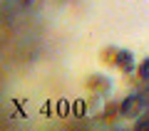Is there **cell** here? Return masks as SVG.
Segmentation results:
<instances>
[{
    "instance_id": "6da1fadb",
    "label": "cell",
    "mask_w": 149,
    "mask_h": 131,
    "mask_svg": "<svg viewBox=\"0 0 149 131\" xmlns=\"http://www.w3.org/2000/svg\"><path fill=\"white\" fill-rule=\"evenodd\" d=\"M114 69L124 74V77H132L137 72V59L129 50H117V59H114Z\"/></svg>"
},
{
    "instance_id": "7a4b0ae2",
    "label": "cell",
    "mask_w": 149,
    "mask_h": 131,
    "mask_svg": "<svg viewBox=\"0 0 149 131\" xmlns=\"http://www.w3.org/2000/svg\"><path fill=\"white\" fill-rule=\"evenodd\" d=\"M87 92H92V97H104L112 92V82L104 77V74H92V77H87Z\"/></svg>"
},
{
    "instance_id": "3957f363",
    "label": "cell",
    "mask_w": 149,
    "mask_h": 131,
    "mask_svg": "<svg viewBox=\"0 0 149 131\" xmlns=\"http://www.w3.org/2000/svg\"><path fill=\"white\" fill-rule=\"evenodd\" d=\"M117 50H119V47H107V50H102V52H100V62L104 64V67H114Z\"/></svg>"
},
{
    "instance_id": "277c9868",
    "label": "cell",
    "mask_w": 149,
    "mask_h": 131,
    "mask_svg": "<svg viewBox=\"0 0 149 131\" xmlns=\"http://www.w3.org/2000/svg\"><path fill=\"white\" fill-rule=\"evenodd\" d=\"M134 74H137V79L142 84H149V57H144L142 62L137 64V72H134Z\"/></svg>"
},
{
    "instance_id": "5b68a950",
    "label": "cell",
    "mask_w": 149,
    "mask_h": 131,
    "mask_svg": "<svg viewBox=\"0 0 149 131\" xmlns=\"http://www.w3.org/2000/svg\"><path fill=\"white\" fill-rule=\"evenodd\" d=\"M102 111H104L102 116H104L107 121H112L114 116H122V106H119V101H109V104H107Z\"/></svg>"
},
{
    "instance_id": "8992f818",
    "label": "cell",
    "mask_w": 149,
    "mask_h": 131,
    "mask_svg": "<svg viewBox=\"0 0 149 131\" xmlns=\"http://www.w3.org/2000/svg\"><path fill=\"white\" fill-rule=\"evenodd\" d=\"M57 114L60 116H67L70 114V104H67V101H57Z\"/></svg>"
},
{
    "instance_id": "52a82bcc",
    "label": "cell",
    "mask_w": 149,
    "mask_h": 131,
    "mask_svg": "<svg viewBox=\"0 0 149 131\" xmlns=\"http://www.w3.org/2000/svg\"><path fill=\"white\" fill-rule=\"evenodd\" d=\"M147 87H149V84H147Z\"/></svg>"
}]
</instances>
